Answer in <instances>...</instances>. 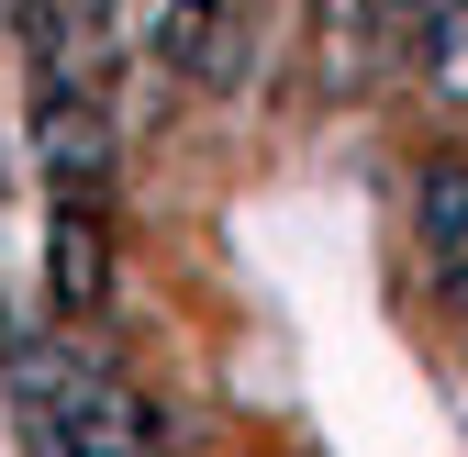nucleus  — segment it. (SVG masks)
<instances>
[{
  "label": "nucleus",
  "mask_w": 468,
  "mask_h": 457,
  "mask_svg": "<svg viewBox=\"0 0 468 457\" xmlns=\"http://www.w3.org/2000/svg\"><path fill=\"white\" fill-rule=\"evenodd\" d=\"M0 379H12V413H23V446L34 457H179V424H167L145 390H123L101 357L79 346H0Z\"/></svg>",
  "instance_id": "f257e3e1"
},
{
  "label": "nucleus",
  "mask_w": 468,
  "mask_h": 457,
  "mask_svg": "<svg viewBox=\"0 0 468 457\" xmlns=\"http://www.w3.org/2000/svg\"><path fill=\"white\" fill-rule=\"evenodd\" d=\"M34 156L56 201H90L112 167H123V123H112V101H79V90H34Z\"/></svg>",
  "instance_id": "f03ea898"
},
{
  "label": "nucleus",
  "mask_w": 468,
  "mask_h": 457,
  "mask_svg": "<svg viewBox=\"0 0 468 457\" xmlns=\"http://www.w3.org/2000/svg\"><path fill=\"white\" fill-rule=\"evenodd\" d=\"M45 291H56L68 324L112 313V223L90 201H56V223H45Z\"/></svg>",
  "instance_id": "7ed1b4c3"
},
{
  "label": "nucleus",
  "mask_w": 468,
  "mask_h": 457,
  "mask_svg": "<svg viewBox=\"0 0 468 457\" xmlns=\"http://www.w3.org/2000/svg\"><path fill=\"white\" fill-rule=\"evenodd\" d=\"M424 56H435V79L468 101V0H446V12L424 23Z\"/></svg>",
  "instance_id": "20e7f679"
}]
</instances>
